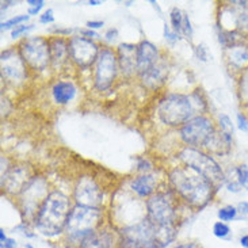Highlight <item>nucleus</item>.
I'll return each mask as SVG.
<instances>
[{
  "instance_id": "f257e3e1",
  "label": "nucleus",
  "mask_w": 248,
  "mask_h": 248,
  "mask_svg": "<svg viewBox=\"0 0 248 248\" xmlns=\"http://www.w3.org/2000/svg\"><path fill=\"white\" fill-rule=\"evenodd\" d=\"M168 181L172 190L188 206L200 210L212 201L215 194L216 187L212 182L187 166L174 168L168 174Z\"/></svg>"
},
{
  "instance_id": "f03ea898",
  "label": "nucleus",
  "mask_w": 248,
  "mask_h": 248,
  "mask_svg": "<svg viewBox=\"0 0 248 248\" xmlns=\"http://www.w3.org/2000/svg\"><path fill=\"white\" fill-rule=\"evenodd\" d=\"M72 208L71 200L64 193L52 191L38 209L33 221L34 227L45 237L64 235Z\"/></svg>"
},
{
  "instance_id": "7ed1b4c3",
  "label": "nucleus",
  "mask_w": 248,
  "mask_h": 248,
  "mask_svg": "<svg viewBox=\"0 0 248 248\" xmlns=\"http://www.w3.org/2000/svg\"><path fill=\"white\" fill-rule=\"evenodd\" d=\"M102 210L88 208L81 205H75L69 217L64 235L71 244H78L95 229L101 228Z\"/></svg>"
},
{
  "instance_id": "20e7f679",
  "label": "nucleus",
  "mask_w": 248,
  "mask_h": 248,
  "mask_svg": "<svg viewBox=\"0 0 248 248\" xmlns=\"http://www.w3.org/2000/svg\"><path fill=\"white\" fill-rule=\"evenodd\" d=\"M195 106L188 95L168 94L157 105V115L168 126H183L194 118Z\"/></svg>"
},
{
  "instance_id": "39448f33",
  "label": "nucleus",
  "mask_w": 248,
  "mask_h": 248,
  "mask_svg": "<svg viewBox=\"0 0 248 248\" xmlns=\"http://www.w3.org/2000/svg\"><path fill=\"white\" fill-rule=\"evenodd\" d=\"M179 159L185 166L193 168L198 174L203 175L208 181L212 182L215 187H220L225 182V175L218 163L197 148L185 147L179 152Z\"/></svg>"
},
{
  "instance_id": "423d86ee",
  "label": "nucleus",
  "mask_w": 248,
  "mask_h": 248,
  "mask_svg": "<svg viewBox=\"0 0 248 248\" xmlns=\"http://www.w3.org/2000/svg\"><path fill=\"white\" fill-rule=\"evenodd\" d=\"M145 217L156 227L176 225L175 200L171 193H156L145 203Z\"/></svg>"
},
{
  "instance_id": "0eeeda50",
  "label": "nucleus",
  "mask_w": 248,
  "mask_h": 248,
  "mask_svg": "<svg viewBox=\"0 0 248 248\" xmlns=\"http://www.w3.org/2000/svg\"><path fill=\"white\" fill-rule=\"evenodd\" d=\"M47 182L42 176H34L20 193V212L25 222L34 221L38 209L47 197Z\"/></svg>"
},
{
  "instance_id": "6e6552de",
  "label": "nucleus",
  "mask_w": 248,
  "mask_h": 248,
  "mask_svg": "<svg viewBox=\"0 0 248 248\" xmlns=\"http://www.w3.org/2000/svg\"><path fill=\"white\" fill-rule=\"evenodd\" d=\"M20 57L34 71H44L50 64V45L44 37H29L19 44Z\"/></svg>"
},
{
  "instance_id": "1a4fd4ad",
  "label": "nucleus",
  "mask_w": 248,
  "mask_h": 248,
  "mask_svg": "<svg viewBox=\"0 0 248 248\" xmlns=\"http://www.w3.org/2000/svg\"><path fill=\"white\" fill-rule=\"evenodd\" d=\"M215 133L212 120L203 115H197L181 127V139L190 148L206 147Z\"/></svg>"
},
{
  "instance_id": "9d476101",
  "label": "nucleus",
  "mask_w": 248,
  "mask_h": 248,
  "mask_svg": "<svg viewBox=\"0 0 248 248\" xmlns=\"http://www.w3.org/2000/svg\"><path fill=\"white\" fill-rule=\"evenodd\" d=\"M118 72V59L117 54L108 49L103 47L99 57L95 62L94 86L98 91H108L113 86Z\"/></svg>"
},
{
  "instance_id": "9b49d317",
  "label": "nucleus",
  "mask_w": 248,
  "mask_h": 248,
  "mask_svg": "<svg viewBox=\"0 0 248 248\" xmlns=\"http://www.w3.org/2000/svg\"><path fill=\"white\" fill-rule=\"evenodd\" d=\"M68 44H69V59L81 69L93 67L101 53L99 47L94 41L80 35H72Z\"/></svg>"
},
{
  "instance_id": "f8f14e48",
  "label": "nucleus",
  "mask_w": 248,
  "mask_h": 248,
  "mask_svg": "<svg viewBox=\"0 0 248 248\" xmlns=\"http://www.w3.org/2000/svg\"><path fill=\"white\" fill-rule=\"evenodd\" d=\"M74 200L76 205L101 209L103 191L91 176H81L75 186Z\"/></svg>"
},
{
  "instance_id": "ddd939ff",
  "label": "nucleus",
  "mask_w": 248,
  "mask_h": 248,
  "mask_svg": "<svg viewBox=\"0 0 248 248\" xmlns=\"http://www.w3.org/2000/svg\"><path fill=\"white\" fill-rule=\"evenodd\" d=\"M1 78L11 84H19L26 79V62L15 49H6L1 52Z\"/></svg>"
},
{
  "instance_id": "4468645a",
  "label": "nucleus",
  "mask_w": 248,
  "mask_h": 248,
  "mask_svg": "<svg viewBox=\"0 0 248 248\" xmlns=\"http://www.w3.org/2000/svg\"><path fill=\"white\" fill-rule=\"evenodd\" d=\"M156 225L144 217L141 221L120 229L118 235L136 242L142 248H156Z\"/></svg>"
},
{
  "instance_id": "2eb2a0df",
  "label": "nucleus",
  "mask_w": 248,
  "mask_h": 248,
  "mask_svg": "<svg viewBox=\"0 0 248 248\" xmlns=\"http://www.w3.org/2000/svg\"><path fill=\"white\" fill-rule=\"evenodd\" d=\"M30 181V171L26 166H14L1 175V187L8 194L19 195Z\"/></svg>"
},
{
  "instance_id": "dca6fc26",
  "label": "nucleus",
  "mask_w": 248,
  "mask_h": 248,
  "mask_svg": "<svg viewBox=\"0 0 248 248\" xmlns=\"http://www.w3.org/2000/svg\"><path fill=\"white\" fill-rule=\"evenodd\" d=\"M159 49L149 41H142L137 45V74L144 75L160 60Z\"/></svg>"
},
{
  "instance_id": "f3484780",
  "label": "nucleus",
  "mask_w": 248,
  "mask_h": 248,
  "mask_svg": "<svg viewBox=\"0 0 248 248\" xmlns=\"http://www.w3.org/2000/svg\"><path fill=\"white\" fill-rule=\"evenodd\" d=\"M78 248H117V240L113 232L106 228H98L88 233L80 243Z\"/></svg>"
},
{
  "instance_id": "a211bd4d",
  "label": "nucleus",
  "mask_w": 248,
  "mask_h": 248,
  "mask_svg": "<svg viewBox=\"0 0 248 248\" xmlns=\"http://www.w3.org/2000/svg\"><path fill=\"white\" fill-rule=\"evenodd\" d=\"M118 68L125 76L137 72V46L132 44H121L117 49Z\"/></svg>"
},
{
  "instance_id": "6ab92c4d",
  "label": "nucleus",
  "mask_w": 248,
  "mask_h": 248,
  "mask_svg": "<svg viewBox=\"0 0 248 248\" xmlns=\"http://www.w3.org/2000/svg\"><path fill=\"white\" fill-rule=\"evenodd\" d=\"M50 45V65L54 69H60L69 59V44L61 37H53L49 40Z\"/></svg>"
},
{
  "instance_id": "aec40b11",
  "label": "nucleus",
  "mask_w": 248,
  "mask_h": 248,
  "mask_svg": "<svg viewBox=\"0 0 248 248\" xmlns=\"http://www.w3.org/2000/svg\"><path fill=\"white\" fill-rule=\"evenodd\" d=\"M167 75H168L167 61L160 59V60L157 61V62H156L154 67L151 68L148 72H145L144 75H141L140 79L145 87L157 88L159 86H161V84L164 83L166 78H167Z\"/></svg>"
},
{
  "instance_id": "412c9836",
  "label": "nucleus",
  "mask_w": 248,
  "mask_h": 248,
  "mask_svg": "<svg viewBox=\"0 0 248 248\" xmlns=\"http://www.w3.org/2000/svg\"><path fill=\"white\" fill-rule=\"evenodd\" d=\"M156 187V178L151 174H142L134 178L130 183V188L141 198H149L154 195Z\"/></svg>"
},
{
  "instance_id": "4be33fe9",
  "label": "nucleus",
  "mask_w": 248,
  "mask_h": 248,
  "mask_svg": "<svg viewBox=\"0 0 248 248\" xmlns=\"http://www.w3.org/2000/svg\"><path fill=\"white\" fill-rule=\"evenodd\" d=\"M52 95L57 105H67L75 98L76 87L71 81H59L52 88Z\"/></svg>"
},
{
  "instance_id": "5701e85b",
  "label": "nucleus",
  "mask_w": 248,
  "mask_h": 248,
  "mask_svg": "<svg viewBox=\"0 0 248 248\" xmlns=\"http://www.w3.org/2000/svg\"><path fill=\"white\" fill-rule=\"evenodd\" d=\"M229 62L236 68H244L248 64V49L246 46H235L228 49Z\"/></svg>"
},
{
  "instance_id": "b1692460",
  "label": "nucleus",
  "mask_w": 248,
  "mask_h": 248,
  "mask_svg": "<svg viewBox=\"0 0 248 248\" xmlns=\"http://www.w3.org/2000/svg\"><path fill=\"white\" fill-rule=\"evenodd\" d=\"M239 96L243 105L248 108V67L243 71L240 80H239Z\"/></svg>"
},
{
  "instance_id": "393cba45",
  "label": "nucleus",
  "mask_w": 248,
  "mask_h": 248,
  "mask_svg": "<svg viewBox=\"0 0 248 248\" xmlns=\"http://www.w3.org/2000/svg\"><path fill=\"white\" fill-rule=\"evenodd\" d=\"M183 14L178 7H174L172 11L170 14V20H171V29L176 34H181L182 30V22H183Z\"/></svg>"
},
{
  "instance_id": "a878e982",
  "label": "nucleus",
  "mask_w": 248,
  "mask_h": 248,
  "mask_svg": "<svg viewBox=\"0 0 248 248\" xmlns=\"http://www.w3.org/2000/svg\"><path fill=\"white\" fill-rule=\"evenodd\" d=\"M242 11L236 13L235 26L237 30H242V31H246L248 34V6L242 7Z\"/></svg>"
},
{
  "instance_id": "bb28decb",
  "label": "nucleus",
  "mask_w": 248,
  "mask_h": 248,
  "mask_svg": "<svg viewBox=\"0 0 248 248\" xmlns=\"http://www.w3.org/2000/svg\"><path fill=\"white\" fill-rule=\"evenodd\" d=\"M218 126H220V130L221 133L232 140V134H233V125H232V121L229 118L228 115L221 114L218 117Z\"/></svg>"
},
{
  "instance_id": "cd10ccee",
  "label": "nucleus",
  "mask_w": 248,
  "mask_h": 248,
  "mask_svg": "<svg viewBox=\"0 0 248 248\" xmlns=\"http://www.w3.org/2000/svg\"><path fill=\"white\" fill-rule=\"evenodd\" d=\"M218 218H220V221L222 222H229V221H233L236 217H237V209L235 206H224L218 210Z\"/></svg>"
},
{
  "instance_id": "c85d7f7f",
  "label": "nucleus",
  "mask_w": 248,
  "mask_h": 248,
  "mask_svg": "<svg viewBox=\"0 0 248 248\" xmlns=\"http://www.w3.org/2000/svg\"><path fill=\"white\" fill-rule=\"evenodd\" d=\"M213 235L216 237H218V239H227L231 235V228H229L227 222L217 221L213 225Z\"/></svg>"
},
{
  "instance_id": "c756f323",
  "label": "nucleus",
  "mask_w": 248,
  "mask_h": 248,
  "mask_svg": "<svg viewBox=\"0 0 248 248\" xmlns=\"http://www.w3.org/2000/svg\"><path fill=\"white\" fill-rule=\"evenodd\" d=\"M29 20V15H18V16H14L11 19L6 20V22H1L0 29L1 30H8V29H13V27H18L22 22H27Z\"/></svg>"
},
{
  "instance_id": "7c9ffc66",
  "label": "nucleus",
  "mask_w": 248,
  "mask_h": 248,
  "mask_svg": "<svg viewBox=\"0 0 248 248\" xmlns=\"http://www.w3.org/2000/svg\"><path fill=\"white\" fill-rule=\"evenodd\" d=\"M236 175L239 178V183L242 185V187H246L248 190V166L242 164L236 168Z\"/></svg>"
},
{
  "instance_id": "2f4dec72",
  "label": "nucleus",
  "mask_w": 248,
  "mask_h": 248,
  "mask_svg": "<svg viewBox=\"0 0 248 248\" xmlns=\"http://www.w3.org/2000/svg\"><path fill=\"white\" fill-rule=\"evenodd\" d=\"M181 34H183L187 40H191V37H193V27H191V23H190V19H188V15L186 13L183 14V22H182Z\"/></svg>"
},
{
  "instance_id": "473e14b6",
  "label": "nucleus",
  "mask_w": 248,
  "mask_h": 248,
  "mask_svg": "<svg viewBox=\"0 0 248 248\" xmlns=\"http://www.w3.org/2000/svg\"><path fill=\"white\" fill-rule=\"evenodd\" d=\"M117 248H142L141 246H139L137 243L127 239V237H124V236H120L117 237Z\"/></svg>"
},
{
  "instance_id": "72a5a7b5",
  "label": "nucleus",
  "mask_w": 248,
  "mask_h": 248,
  "mask_svg": "<svg viewBox=\"0 0 248 248\" xmlns=\"http://www.w3.org/2000/svg\"><path fill=\"white\" fill-rule=\"evenodd\" d=\"M29 4V15H37L40 13L41 8L45 6L44 0H27Z\"/></svg>"
},
{
  "instance_id": "f704fd0d",
  "label": "nucleus",
  "mask_w": 248,
  "mask_h": 248,
  "mask_svg": "<svg viewBox=\"0 0 248 248\" xmlns=\"http://www.w3.org/2000/svg\"><path fill=\"white\" fill-rule=\"evenodd\" d=\"M14 231H20V233L23 236H26V237H29V239H33V237H35V233H34L31 229L29 228V222H20L18 227H15L14 228Z\"/></svg>"
},
{
  "instance_id": "c9c22d12",
  "label": "nucleus",
  "mask_w": 248,
  "mask_h": 248,
  "mask_svg": "<svg viewBox=\"0 0 248 248\" xmlns=\"http://www.w3.org/2000/svg\"><path fill=\"white\" fill-rule=\"evenodd\" d=\"M137 170L141 171V172H144V174H148L152 170V164L147 159L140 157V159H137Z\"/></svg>"
},
{
  "instance_id": "e433bc0d",
  "label": "nucleus",
  "mask_w": 248,
  "mask_h": 248,
  "mask_svg": "<svg viewBox=\"0 0 248 248\" xmlns=\"http://www.w3.org/2000/svg\"><path fill=\"white\" fill-rule=\"evenodd\" d=\"M53 22H54V16H53V10H52V8L46 10V11L40 16V23H42V25L53 23Z\"/></svg>"
},
{
  "instance_id": "4c0bfd02",
  "label": "nucleus",
  "mask_w": 248,
  "mask_h": 248,
  "mask_svg": "<svg viewBox=\"0 0 248 248\" xmlns=\"http://www.w3.org/2000/svg\"><path fill=\"white\" fill-rule=\"evenodd\" d=\"M31 29H33L31 25H30V26H26V25H19V26L14 29L13 33H11V37H13V38H18L19 35L25 34L26 31H29V30H31Z\"/></svg>"
},
{
  "instance_id": "58836bf2",
  "label": "nucleus",
  "mask_w": 248,
  "mask_h": 248,
  "mask_svg": "<svg viewBox=\"0 0 248 248\" xmlns=\"http://www.w3.org/2000/svg\"><path fill=\"white\" fill-rule=\"evenodd\" d=\"M164 37H166V40H168L170 42H175V41H178V34L175 33L174 30H171V27L168 26L167 23L164 25Z\"/></svg>"
},
{
  "instance_id": "ea45409f",
  "label": "nucleus",
  "mask_w": 248,
  "mask_h": 248,
  "mask_svg": "<svg viewBox=\"0 0 248 248\" xmlns=\"http://www.w3.org/2000/svg\"><path fill=\"white\" fill-rule=\"evenodd\" d=\"M195 56H197V59L201 61H206L208 60V52H206V47L203 46V45H198V46L195 47Z\"/></svg>"
},
{
  "instance_id": "a19ab883",
  "label": "nucleus",
  "mask_w": 248,
  "mask_h": 248,
  "mask_svg": "<svg viewBox=\"0 0 248 248\" xmlns=\"http://www.w3.org/2000/svg\"><path fill=\"white\" fill-rule=\"evenodd\" d=\"M237 126L243 132H247L248 133V120L246 115L237 114Z\"/></svg>"
},
{
  "instance_id": "79ce46f5",
  "label": "nucleus",
  "mask_w": 248,
  "mask_h": 248,
  "mask_svg": "<svg viewBox=\"0 0 248 248\" xmlns=\"http://www.w3.org/2000/svg\"><path fill=\"white\" fill-rule=\"evenodd\" d=\"M81 37H84V38H88V40H93V38H98L99 35L95 33L94 30H90V29H83L80 30Z\"/></svg>"
},
{
  "instance_id": "37998d69",
  "label": "nucleus",
  "mask_w": 248,
  "mask_h": 248,
  "mask_svg": "<svg viewBox=\"0 0 248 248\" xmlns=\"http://www.w3.org/2000/svg\"><path fill=\"white\" fill-rule=\"evenodd\" d=\"M105 37H106V40L108 41H114L117 37H118V30L115 29V27H111V29H108L106 34H105Z\"/></svg>"
},
{
  "instance_id": "c03bdc74",
  "label": "nucleus",
  "mask_w": 248,
  "mask_h": 248,
  "mask_svg": "<svg viewBox=\"0 0 248 248\" xmlns=\"http://www.w3.org/2000/svg\"><path fill=\"white\" fill-rule=\"evenodd\" d=\"M0 248H18V244L15 242V239L13 237H8L6 242L0 244Z\"/></svg>"
},
{
  "instance_id": "a18cd8bd",
  "label": "nucleus",
  "mask_w": 248,
  "mask_h": 248,
  "mask_svg": "<svg viewBox=\"0 0 248 248\" xmlns=\"http://www.w3.org/2000/svg\"><path fill=\"white\" fill-rule=\"evenodd\" d=\"M227 187H228L231 193H239L242 190V185L239 182H231V183L227 185Z\"/></svg>"
},
{
  "instance_id": "49530a36",
  "label": "nucleus",
  "mask_w": 248,
  "mask_h": 248,
  "mask_svg": "<svg viewBox=\"0 0 248 248\" xmlns=\"http://www.w3.org/2000/svg\"><path fill=\"white\" fill-rule=\"evenodd\" d=\"M236 209H237V213H242L243 216H248V202H239V205H237Z\"/></svg>"
},
{
  "instance_id": "de8ad7c7",
  "label": "nucleus",
  "mask_w": 248,
  "mask_h": 248,
  "mask_svg": "<svg viewBox=\"0 0 248 248\" xmlns=\"http://www.w3.org/2000/svg\"><path fill=\"white\" fill-rule=\"evenodd\" d=\"M105 25L103 20H88L87 22V27L90 30H94V29H99Z\"/></svg>"
},
{
  "instance_id": "09e8293b",
  "label": "nucleus",
  "mask_w": 248,
  "mask_h": 248,
  "mask_svg": "<svg viewBox=\"0 0 248 248\" xmlns=\"http://www.w3.org/2000/svg\"><path fill=\"white\" fill-rule=\"evenodd\" d=\"M74 31V29H61V27H59V29H53L52 30V33L54 34H59V35H69V34Z\"/></svg>"
},
{
  "instance_id": "8fccbe9b",
  "label": "nucleus",
  "mask_w": 248,
  "mask_h": 248,
  "mask_svg": "<svg viewBox=\"0 0 248 248\" xmlns=\"http://www.w3.org/2000/svg\"><path fill=\"white\" fill-rule=\"evenodd\" d=\"M239 243L243 248H248V235H243L240 239H239Z\"/></svg>"
},
{
  "instance_id": "3c124183",
  "label": "nucleus",
  "mask_w": 248,
  "mask_h": 248,
  "mask_svg": "<svg viewBox=\"0 0 248 248\" xmlns=\"http://www.w3.org/2000/svg\"><path fill=\"white\" fill-rule=\"evenodd\" d=\"M174 248H197L195 243H185V244H178Z\"/></svg>"
},
{
  "instance_id": "603ef678",
  "label": "nucleus",
  "mask_w": 248,
  "mask_h": 248,
  "mask_svg": "<svg viewBox=\"0 0 248 248\" xmlns=\"http://www.w3.org/2000/svg\"><path fill=\"white\" fill-rule=\"evenodd\" d=\"M7 239H8V237H7L6 232H4V229H0V244L6 242Z\"/></svg>"
},
{
  "instance_id": "864d4df0",
  "label": "nucleus",
  "mask_w": 248,
  "mask_h": 248,
  "mask_svg": "<svg viewBox=\"0 0 248 248\" xmlns=\"http://www.w3.org/2000/svg\"><path fill=\"white\" fill-rule=\"evenodd\" d=\"M88 4L90 6H99V4H102V1H99V0H90Z\"/></svg>"
},
{
  "instance_id": "5fc2aeb1",
  "label": "nucleus",
  "mask_w": 248,
  "mask_h": 248,
  "mask_svg": "<svg viewBox=\"0 0 248 248\" xmlns=\"http://www.w3.org/2000/svg\"><path fill=\"white\" fill-rule=\"evenodd\" d=\"M25 248H34V247L31 246V244H26V246H25Z\"/></svg>"
}]
</instances>
